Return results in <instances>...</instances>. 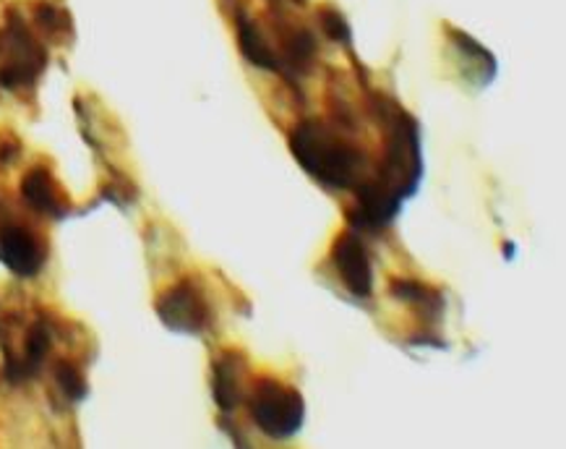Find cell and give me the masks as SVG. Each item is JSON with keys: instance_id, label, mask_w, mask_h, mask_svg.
<instances>
[{"instance_id": "1", "label": "cell", "mask_w": 566, "mask_h": 449, "mask_svg": "<svg viewBox=\"0 0 566 449\" xmlns=\"http://www.w3.org/2000/svg\"><path fill=\"white\" fill-rule=\"evenodd\" d=\"M290 149L297 163L329 188H355L366 159L350 144L339 139L322 121H306L290 136Z\"/></svg>"}, {"instance_id": "2", "label": "cell", "mask_w": 566, "mask_h": 449, "mask_svg": "<svg viewBox=\"0 0 566 449\" xmlns=\"http://www.w3.org/2000/svg\"><path fill=\"white\" fill-rule=\"evenodd\" d=\"M249 410L253 424L272 439L293 437L303 426V416H306L303 397L295 389L282 387V384L272 379L259 382L256 393H253L249 403Z\"/></svg>"}, {"instance_id": "3", "label": "cell", "mask_w": 566, "mask_h": 449, "mask_svg": "<svg viewBox=\"0 0 566 449\" xmlns=\"http://www.w3.org/2000/svg\"><path fill=\"white\" fill-rule=\"evenodd\" d=\"M157 314L165 327L180 332V335H199L209 322L207 303L191 282H180V285L170 288L157 303Z\"/></svg>"}, {"instance_id": "4", "label": "cell", "mask_w": 566, "mask_h": 449, "mask_svg": "<svg viewBox=\"0 0 566 449\" xmlns=\"http://www.w3.org/2000/svg\"><path fill=\"white\" fill-rule=\"evenodd\" d=\"M0 262L19 278H34L42 270V249L38 238L21 224H3L0 228Z\"/></svg>"}, {"instance_id": "5", "label": "cell", "mask_w": 566, "mask_h": 449, "mask_svg": "<svg viewBox=\"0 0 566 449\" xmlns=\"http://www.w3.org/2000/svg\"><path fill=\"white\" fill-rule=\"evenodd\" d=\"M335 267L347 291L358 299H368L374 288V272L368 262V251L355 236H343L335 246Z\"/></svg>"}, {"instance_id": "6", "label": "cell", "mask_w": 566, "mask_h": 449, "mask_svg": "<svg viewBox=\"0 0 566 449\" xmlns=\"http://www.w3.org/2000/svg\"><path fill=\"white\" fill-rule=\"evenodd\" d=\"M11 53H13V61L6 63L3 71H0V84L13 90V86L34 82V76L40 74L42 66H45V55H42V50L34 45L29 34L13 29Z\"/></svg>"}, {"instance_id": "7", "label": "cell", "mask_w": 566, "mask_h": 449, "mask_svg": "<svg viewBox=\"0 0 566 449\" xmlns=\"http://www.w3.org/2000/svg\"><path fill=\"white\" fill-rule=\"evenodd\" d=\"M21 194H24L27 205L32 209H38L42 215H53V217H63V207L61 199H57L53 178L48 176V170H32L21 184Z\"/></svg>"}, {"instance_id": "8", "label": "cell", "mask_w": 566, "mask_h": 449, "mask_svg": "<svg viewBox=\"0 0 566 449\" xmlns=\"http://www.w3.org/2000/svg\"><path fill=\"white\" fill-rule=\"evenodd\" d=\"M48 351H50V332H48L45 324L38 322L32 330H29L27 356H24V361H21V366L13 368V372L9 374L11 379L21 382V379H27V376L38 374L42 361H45V356H48Z\"/></svg>"}, {"instance_id": "9", "label": "cell", "mask_w": 566, "mask_h": 449, "mask_svg": "<svg viewBox=\"0 0 566 449\" xmlns=\"http://www.w3.org/2000/svg\"><path fill=\"white\" fill-rule=\"evenodd\" d=\"M238 361L235 358H222L217 364V376H214V400L224 413L235 408L238 400H241V389H238Z\"/></svg>"}, {"instance_id": "10", "label": "cell", "mask_w": 566, "mask_h": 449, "mask_svg": "<svg viewBox=\"0 0 566 449\" xmlns=\"http://www.w3.org/2000/svg\"><path fill=\"white\" fill-rule=\"evenodd\" d=\"M241 50H243V55L253 63V66L266 69V71H277V66H280L277 58H274L270 48H266V42L261 40L256 27L245 19L241 21Z\"/></svg>"}, {"instance_id": "11", "label": "cell", "mask_w": 566, "mask_h": 449, "mask_svg": "<svg viewBox=\"0 0 566 449\" xmlns=\"http://www.w3.org/2000/svg\"><path fill=\"white\" fill-rule=\"evenodd\" d=\"M55 379H57V387L63 389V395L69 397L71 403H78L86 397V384L82 379V374L76 372L71 364H61L55 368Z\"/></svg>"}, {"instance_id": "12", "label": "cell", "mask_w": 566, "mask_h": 449, "mask_svg": "<svg viewBox=\"0 0 566 449\" xmlns=\"http://www.w3.org/2000/svg\"><path fill=\"white\" fill-rule=\"evenodd\" d=\"M391 293H395L399 301H420V299H426L423 288L416 285V282H410V280L395 282V285H391Z\"/></svg>"}, {"instance_id": "13", "label": "cell", "mask_w": 566, "mask_h": 449, "mask_svg": "<svg viewBox=\"0 0 566 449\" xmlns=\"http://www.w3.org/2000/svg\"><path fill=\"white\" fill-rule=\"evenodd\" d=\"M324 29H326V34H329L332 40L343 42V40L350 38V32H347L345 19L337 17V13H326V17H324Z\"/></svg>"}, {"instance_id": "14", "label": "cell", "mask_w": 566, "mask_h": 449, "mask_svg": "<svg viewBox=\"0 0 566 449\" xmlns=\"http://www.w3.org/2000/svg\"><path fill=\"white\" fill-rule=\"evenodd\" d=\"M290 53L295 55V61L297 63H306L311 55H314V40H311V34H297L295 38V42H293V48H290Z\"/></svg>"}]
</instances>
